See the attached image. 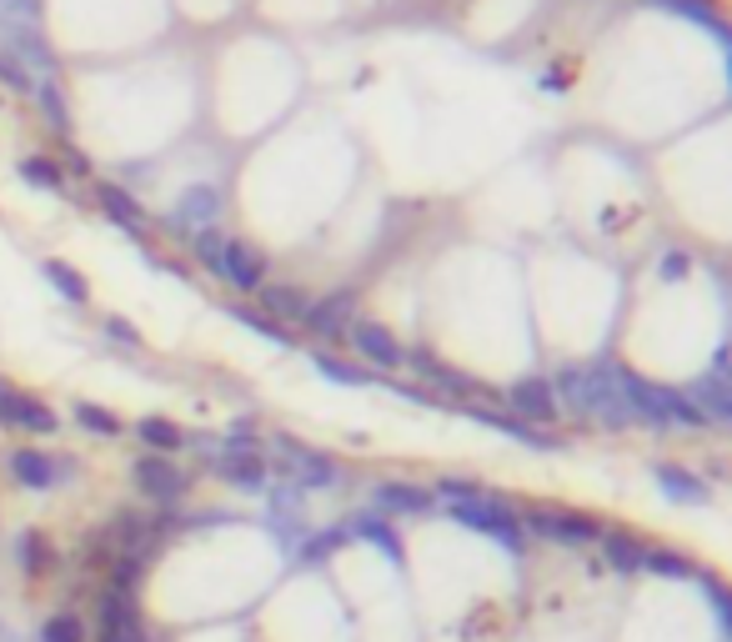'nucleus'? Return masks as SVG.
<instances>
[{
  "mask_svg": "<svg viewBox=\"0 0 732 642\" xmlns=\"http://www.w3.org/2000/svg\"><path fill=\"white\" fill-rule=\"evenodd\" d=\"M441 517H451L457 527H467V532H477V537L497 542L507 557H527V532H521L511 502L497 497V492H487V497H471V502H447V507H441Z\"/></svg>",
  "mask_w": 732,
  "mask_h": 642,
  "instance_id": "f257e3e1",
  "label": "nucleus"
},
{
  "mask_svg": "<svg viewBox=\"0 0 732 642\" xmlns=\"http://www.w3.org/2000/svg\"><path fill=\"white\" fill-rule=\"evenodd\" d=\"M521 532L541 542H557V547H597L602 537V522H592L587 512H567V507H541V512H517Z\"/></svg>",
  "mask_w": 732,
  "mask_h": 642,
  "instance_id": "f03ea898",
  "label": "nucleus"
},
{
  "mask_svg": "<svg viewBox=\"0 0 732 642\" xmlns=\"http://www.w3.org/2000/svg\"><path fill=\"white\" fill-rule=\"evenodd\" d=\"M276 471H281V481H291V487H301V492H331V487H341V467L326 457V451H311V447H301V441H291L286 431L276 437Z\"/></svg>",
  "mask_w": 732,
  "mask_h": 642,
  "instance_id": "7ed1b4c3",
  "label": "nucleus"
},
{
  "mask_svg": "<svg viewBox=\"0 0 732 642\" xmlns=\"http://www.w3.org/2000/svg\"><path fill=\"white\" fill-rule=\"evenodd\" d=\"M96 622H100V642H150L146 622H140V607H136V592L106 587L100 592Z\"/></svg>",
  "mask_w": 732,
  "mask_h": 642,
  "instance_id": "20e7f679",
  "label": "nucleus"
},
{
  "mask_svg": "<svg viewBox=\"0 0 732 642\" xmlns=\"http://www.w3.org/2000/svg\"><path fill=\"white\" fill-rule=\"evenodd\" d=\"M0 427L30 431V437H50V431H60V417L40 397L16 391V387H6V381H0Z\"/></svg>",
  "mask_w": 732,
  "mask_h": 642,
  "instance_id": "39448f33",
  "label": "nucleus"
},
{
  "mask_svg": "<svg viewBox=\"0 0 732 642\" xmlns=\"http://www.w3.org/2000/svg\"><path fill=\"white\" fill-rule=\"evenodd\" d=\"M130 481H136V492H146L150 502H180L191 487V471H180L176 461L146 451V457L130 461Z\"/></svg>",
  "mask_w": 732,
  "mask_h": 642,
  "instance_id": "423d86ee",
  "label": "nucleus"
},
{
  "mask_svg": "<svg viewBox=\"0 0 732 642\" xmlns=\"http://www.w3.org/2000/svg\"><path fill=\"white\" fill-rule=\"evenodd\" d=\"M371 512L377 517H431L437 512V497L431 487H417V481H371Z\"/></svg>",
  "mask_w": 732,
  "mask_h": 642,
  "instance_id": "0eeeda50",
  "label": "nucleus"
},
{
  "mask_svg": "<svg viewBox=\"0 0 732 642\" xmlns=\"http://www.w3.org/2000/svg\"><path fill=\"white\" fill-rule=\"evenodd\" d=\"M66 467H70V461H56V457H46V451H36V447L6 451L10 481H16V487H26V492H50V487H60V481L70 477Z\"/></svg>",
  "mask_w": 732,
  "mask_h": 642,
  "instance_id": "6e6552de",
  "label": "nucleus"
},
{
  "mask_svg": "<svg viewBox=\"0 0 732 642\" xmlns=\"http://www.w3.org/2000/svg\"><path fill=\"white\" fill-rule=\"evenodd\" d=\"M211 471L236 492H251V497L271 487V467L261 461V451H211Z\"/></svg>",
  "mask_w": 732,
  "mask_h": 642,
  "instance_id": "1a4fd4ad",
  "label": "nucleus"
},
{
  "mask_svg": "<svg viewBox=\"0 0 732 642\" xmlns=\"http://www.w3.org/2000/svg\"><path fill=\"white\" fill-rule=\"evenodd\" d=\"M347 337H351V347H357V357L367 361V367H377V371H397L401 367V351L407 347H401L381 321H351Z\"/></svg>",
  "mask_w": 732,
  "mask_h": 642,
  "instance_id": "9d476101",
  "label": "nucleus"
},
{
  "mask_svg": "<svg viewBox=\"0 0 732 642\" xmlns=\"http://www.w3.org/2000/svg\"><path fill=\"white\" fill-rule=\"evenodd\" d=\"M221 276L236 291L256 296V291L266 286V256H261L251 241H226V246H221Z\"/></svg>",
  "mask_w": 732,
  "mask_h": 642,
  "instance_id": "9b49d317",
  "label": "nucleus"
},
{
  "mask_svg": "<svg viewBox=\"0 0 732 642\" xmlns=\"http://www.w3.org/2000/svg\"><path fill=\"white\" fill-rule=\"evenodd\" d=\"M507 407L517 411V421H557V397H552V381L547 377H521V381H511L507 387Z\"/></svg>",
  "mask_w": 732,
  "mask_h": 642,
  "instance_id": "f8f14e48",
  "label": "nucleus"
},
{
  "mask_svg": "<svg viewBox=\"0 0 732 642\" xmlns=\"http://www.w3.org/2000/svg\"><path fill=\"white\" fill-rule=\"evenodd\" d=\"M351 311H357V291L341 286V291H331V296L311 301L301 321H306V331H316V337H336V331L351 327Z\"/></svg>",
  "mask_w": 732,
  "mask_h": 642,
  "instance_id": "ddd939ff",
  "label": "nucleus"
},
{
  "mask_svg": "<svg viewBox=\"0 0 732 642\" xmlns=\"http://www.w3.org/2000/svg\"><path fill=\"white\" fill-rule=\"evenodd\" d=\"M652 481H657V492L667 502H677V507H702V502H707V481H702L697 471L677 467V461H657Z\"/></svg>",
  "mask_w": 732,
  "mask_h": 642,
  "instance_id": "4468645a",
  "label": "nucleus"
},
{
  "mask_svg": "<svg viewBox=\"0 0 732 642\" xmlns=\"http://www.w3.org/2000/svg\"><path fill=\"white\" fill-rule=\"evenodd\" d=\"M401 361H411V371H421L427 381H437V387H447V391H457V397H491V391H481L477 381L467 377V371H451V367H441L431 351H421V347H411V351H401Z\"/></svg>",
  "mask_w": 732,
  "mask_h": 642,
  "instance_id": "2eb2a0df",
  "label": "nucleus"
},
{
  "mask_svg": "<svg viewBox=\"0 0 732 642\" xmlns=\"http://www.w3.org/2000/svg\"><path fill=\"white\" fill-rule=\"evenodd\" d=\"M347 537L371 542V547H377L381 557L391 562V567H401V557H407V552H401V537L391 532V522H387V517H377V512H357V517L347 522Z\"/></svg>",
  "mask_w": 732,
  "mask_h": 642,
  "instance_id": "dca6fc26",
  "label": "nucleus"
},
{
  "mask_svg": "<svg viewBox=\"0 0 732 642\" xmlns=\"http://www.w3.org/2000/svg\"><path fill=\"white\" fill-rule=\"evenodd\" d=\"M216 211H221V191L216 186H191L186 196H180V206L166 216V226L170 231H186V226H211L216 221Z\"/></svg>",
  "mask_w": 732,
  "mask_h": 642,
  "instance_id": "f3484780",
  "label": "nucleus"
},
{
  "mask_svg": "<svg viewBox=\"0 0 732 642\" xmlns=\"http://www.w3.org/2000/svg\"><path fill=\"white\" fill-rule=\"evenodd\" d=\"M552 397H557V411L592 417V377H587V367H562L557 377H552Z\"/></svg>",
  "mask_w": 732,
  "mask_h": 642,
  "instance_id": "a211bd4d",
  "label": "nucleus"
},
{
  "mask_svg": "<svg viewBox=\"0 0 732 642\" xmlns=\"http://www.w3.org/2000/svg\"><path fill=\"white\" fill-rule=\"evenodd\" d=\"M461 411H467V417H477L481 427H491V431H501V437L521 441V447H537V451H557L562 447L557 437H547V431L527 427V421H517V417H497V411H487V407H461Z\"/></svg>",
  "mask_w": 732,
  "mask_h": 642,
  "instance_id": "6ab92c4d",
  "label": "nucleus"
},
{
  "mask_svg": "<svg viewBox=\"0 0 732 642\" xmlns=\"http://www.w3.org/2000/svg\"><path fill=\"white\" fill-rule=\"evenodd\" d=\"M687 401L692 407L707 417V427H728V417H732V391H728V381L722 377H697L687 387Z\"/></svg>",
  "mask_w": 732,
  "mask_h": 642,
  "instance_id": "aec40b11",
  "label": "nucleus"
},
{
  "mask_svg": "<svg viewBox=\"0 0 732 642\" xmlns=\"http://www.w3.org/2000/svg\"><path fill=\"white\" fill-rule=\"evenodd\" d=\"M637 572H652V577H667V582H697L707 567H697L692 557H682L672 547H642Z\"/></svg>",
  "mask_w": 732,
  "mask_h": 642,
  "instance_id": "412c9836",
  "label": "nucleus"
},
{
  "mask_svg": "<svg viewBox=\"0 0 732 642\" xmlns=\"http://www.w3.org/2000/svg\"><path fill=\"white\" fill-rule=\"evenodd\" d=\"M347 527H321V532H311V537H301L296 547H291V557L301 562V567H321V562L331 557V552H341L347 547Z\"/></svg>",
  "mask_w": 732,
  "mask_h": 642,
  "instance_id": "4be33fe9",
  "label": "nucleus"
},
{
  "mask_svg": "<svg viewBox=\"0 0 732 642\" xmlns=\"http://www.w3.org/2000/svg\"><path fill=\"white\" fill-rule=\"evenodd\" d=\"M597 547H602V562H607V567H617V572H637L642 542L632 537V532H622V527H602Z\"/></svg>",
  "mask_w": 732,
  "mask_h": 642,
  "instance_id": "5701e85b",
  "label": "nucleus"
},
{
  "mask_svg": "<svg viewBox=\"0 0 732 642\" xmlns=\"http://www.w3.org/2000/svg\"><path fill=\"white\" fill-rule=\"evenodd\" d=\"M136 437L146 441L156 457H166V451H180V447H186V431H180L176 421H166V417H140V421H136Z\"/></svg>",
  "mask_w": 732,
  "mask_h": 642,
  "instance_id": "b1692460",
  "label": "nucleus"
},
{
  "mask_svg": "<svg viewBox=\"0 0 732 642\" xmlns=\"http://www.w3.org/2000/svg\"><path fill=\"white\" fill-rule=\"evenodd\" d=\"M311 367H316L326 381H336V387H371V381H377V371L351 367V361L331 357V351H311Z\"/></svg>",
  "mask_w": 732,
  "mask_h": 642,
  "instance_id": "393cba45",
  "label": "nucleus"
},
{
  "mask_svg": "<svg viewBox=\"0 0 732 642\" xmlns=\"http://www.w3.org/2000/svg\"><path fill=\"white\" fill-rule=\"evenodd\" d=\"M256 296H261V307H266L271 317H281V321H301L306 317V307H311L306 291H296V286H261Z\"/></svg>",
  "mask_w": 732,
  "mask_h": 642,
  "instance_id": "a878e982",
  "label": "nucleus"
},
{
  "mask_svg": "<svg viewBox=\"0 0 732 642\" xmlns=\"http://www.w3.org/2000/svg\"><path fill=\"white\" fill-rule=\"evenodd\" d=\"M657 6L677 10L682 20H692V26L712 30V40H718V46H728V26H722V16H718V10L707 6V0H657Z\"/></svg>",
  "mask_w": 732,
  "mask_h": 642,
  "instance_id": "bb28decb",
  "label": "nucleus"
},
{
  "mask_svg": "<svg viewBox=\"0 0 732 642\" xmlns=\"http://www.w3.org/2000/svg\"><path fill=\"white\" fill-rule=\"evenodd\" d=\"M96 196H100V206H106L110 216L120 221V226H130V231H136L140 221H146V216H140V206H136V196H130V191H120L116 181H100V186H96Z\"/></svg>",
  "mask_w": 732,
  "mask_h": 642,
  "instance_id": "cd10ccee",
  "label": "nucleus"
},
{
  "mask_svg": "<svg viewBox=\"0 0 732 642\" xmlns=\"http://www.w3.org/2000/svg\"><path fill=\"white\" fill-rule=\"evenodd\" d=\"M40 271H46V281H50V286H56V291H60V296H66V301H76V307H80V301L90 296V291H86V276H80L76 266H66V261H56V256H50V261H46V266H40Z\"/></svg>",
  "mask_w": 732,
  "mask_h": 642,
  "instance_id": "c85d7f7f",
  "label": "nucleus"
},
{
  "mask_svg": "<svg viewBox=\"0 0 732 642\" xmlns=\"http://www.w3.org/2000/svg\"><path fill=\"white\" fill-rule=\"evenodd\" d=\"M16 557H20V567H26L30 577H36V572H46L50 562H56V557H50V547H46V537H40V532H20V537H16Z\"/></svg>",
  "mask_w": 732,
  "mask_h": 642,
  "instance_id": "c756f323",
  "label": "nucleus"
},
{
  "mask_svg": "<svg viewBox=\"0 0 732 642\" xmlns=\"http://www.w3.org/2000/svg\"><path fill=\"white\" fill-rule=\"evenodd\" d=\"M76 421L90 431V437H120V417H110L96 401H76Z\"/></svg>",
  "mask_w": 732,
  "mask_h": 642,
  "instance_id": "7c9ffc66",
  "label": "nucleus"
},
{
  "mask_svg": "<svg viewBox=\"0 0 732 642\" xmlns=\"http://www.w3.org/2000/svg\"><path fill=\"white\" fill-rule=\"evenodd\" d=\"M40 642H86V622L76 612H56L40 622Z\"/></svg>",
  "mask_w": 732,
  "mask_h": 642,
  "instance_id": "2f4dec72",
  "label": "nucleus"
},
{
  "mask_svg": "<svg viewBox=\"0 0 732 642\" xmlns=\"http://www.w3.org/2000/svg\"><path fill=\"white\" fill-rule=\"evenodd\" d=\"M221 246H226V236H221L216 226H201L196 236H191V251H196V261L211 271V276H221Z\"/></svg>",
  "mask_w": 732,
  "mask_h": 642,
  "instance_id": "473e14b6",
  "label": "nucleus"
},
{
  "mask_svg": "<svg viewBox=\"0 0 732 642\" xmlns=\"http://www.w3.org/2000/svg\"><path fill=\"white\" fill-rule=\"evenodd\" d=\"M226 311H231V317H236V321H241V327H246V331H256V337L276 341V347H291V337H286V331L276 327V321L266 317V311H251V307H226Z\"/></svg>",
  "mask_w": 732,
  "mask_h": 642,
  "instance_id": "72a5a7b5",
  "label": "nucleus"
},
{
  "mask_svg": "<svg viewBox=\"0 0 732 642\" xmlns=\"http://www.w3.org/2000/svg\"><path fill=\"white\" fill-rule=\"evenodd\" d=\"M20 176H26L30 186H40V191H60V186H66L60 166H56V160H46V156H26V160H20Z\"/></svg>",
  "mask_w": 732,
  "mask_h": 642,
  "instance_id": "f704fd0d",
  "label": "nucleus"
},
{
  "mask_svg": "<svg viewBox=\"0 0 732 642\" xmlns=\"http://www.w3.org/2000/svg\"><path fill=\"white\" fill-rule=\"evenodd\" d=\"M702 587H707V607H712V617H718V628H722V638H728V628H732V597H728V587H722L712 572H702Z\"/></svg>",
  "mask_w": 732,
  "mask_h": 642,
  "instance_id": "c9c22d12",
  "label": "nucleus"
},
{
  "mask_svg": "<svg viewBox=\"0 0 732 642\" xmlns=\"http://www.w3.org/2000/svg\"><path fill=\"white\" fill-rule=\"evenodd\" d=\"M36 96H40V110H46L50 130H70V110H66V100H60V90L56 86H36Z\"/></svg>",
  "mask_w": 732,
  "mask_h": 642,
  "instance_id": "e433bc0d",
  "label": "nucleus"
},
{
  "mask_svg": "<svg viewBox=\"0 0 732 642\" xmlns=\"http://www.w3.org/2000/svg\"><path fill=\"white\" fill-rule=\"evenodd\" d=\"M0 86H10V90H36V80H30V70L20 66L16 56H6V50H0Z\"/></svg>",
  "mask_w": 732,
  "mask_h": 642,
  "instance_id": "4c0bfd02",
  "label": "nucleus"
},
{
  "mask_svg": "<svg viewBox=\"0 0 732 642\" xmlns=\"http://www.w3.org/2000/svg\"><path fill=\"white\" fill-rule=\"evenodd\" d=\"M657 271H662V281H682L687 276V251H667Z\"/></svg>",
  "mask_w": 732,
  "mask_h": 642,
  "instance_id": "58836bf2",
  "label": "nucleus"
},
{
  "mask_svg": "<svg viewBox=\"0 0 732 642\" xmlns=\"http://www.w3.org/2000/svg\"><path fill=\"white\" fill-rule=\"evenodd\" d=\"M106 337L126 341V347H140V331L130 327V321H120V317H106Z\"/></svg>",
  "mask_w": 732,
  "mask_h": 642,
  "instance_id": "ea45409f",
  "label": "nucleus"
},
{
  "mask_svg": "<svg viewBox=\"0 0 732 642\" xmlns=\"http://www.w3.org/2000/svg\"><path fill=\"white\" fill-rule=\"evenodd\" d=\"M401 401H417V407H431V391H421V387H391Z\"/></svg>",
  "mask_w": 732,
  "mask_h": 642,
  "instance_id": "a19ab883",
  "label": "nucleus"
},
{
  "mask_svg": "<svg viewBox=\"0 0 732 642\" xmlns=\"http://www.w3.org/2000/svg\"><path fill=\"white\" fill-rule=\"evenodd\" d=\"M728 347H718V351H712V371H707V377H722V381H728Z\"/></svg>",
  "mask_w": 732,
  "mask_h": 642,
  "instance_id": "79ce46f5",
  "label": "nucleus"
}]
</instances>
